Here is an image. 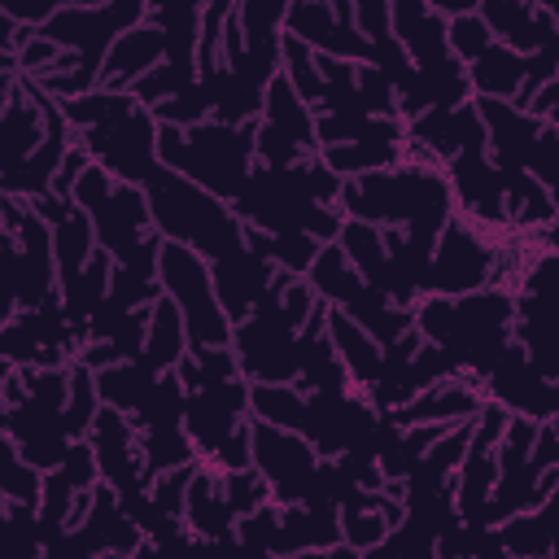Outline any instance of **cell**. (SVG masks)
<instances>
[{
  "mask_svg": "<svg viewBox=\"0 0 559 559\" xmlns=\"http://www.w3.org/2000/svg\"><path fill=\"white\" fill-rule=\"evenodd\" d=\"M280 52H284V61H288L284 79L293 83V92H297L306 105H323L328 83H323V74H319V57H314V48L301 44V39H293V35H284Z\"/></svg>",
  "mask_w": 559,
  "mask_h": 559,
  "instance_id": "ffe728a7",
  "label": "cell"
},
{
  "mask_svg": "<svg viewBox=\"0 0 559 559\" xmlns=\"http://www.w3.org/2000/svg\"><path fill=\"white\" fill-rule=\"evenodd\" d=\"M131 559H162V555H157V546H153V542H148V546H140V550H135V555H131Z\"/></svg>",
  "mask_w": 559,
  "mask_h": 559,
  "instance_id": "f1b7e54d",
  "label": "cell"
},
{
  "mask_svg": "<svg viewBox=\"0 0 559 559\" xmlns=\"http://www.w3.org/2000/svg\"><path fill=\"white\" fill-rule=\"evenodd\" d=\"M52 249H57V275H61V288L74 284L83 275V266L92 262V253L100 249L96 245V223L87 210H70L57 227H52Z\"/></svg>",
  "mask_w": 559,
  "mask_h": 559,
  "instance_id": "5bb4252c",
  "label": "cell"
},
{
  "mask_svg": "<svg viewBox=\"0 0 559 559\" xmlns=\"http://www.w3.org/2000/svg\"><path fill=\"white\" fill-rule=\"evenodd\" d=\"M148 210H153V223H157L162 240L188 245L201 258H214L218 262V258L245 249V231L249 227L236 214H227L218 205V197L205 192L201 183H192L188 175L162 170L148 183Z\"/></svg>",
  "mask_w": 559,
  "mask_h": 559,
  "instance_id": "6da1fadb",
  "label": "cell"
},
{
  "mask_svg": "<svg viewBox=\"0 0 559 559\" xmlns=\"http://www.w3.org/2000/svg\"><path fill=\"white\" fill-rule=\"evenodd\" d=\"M550 559H559V542H555V546H550Z\"/></svg>",
  "mask_w": 559,
  "mask_h": 559,
  "instance_id": "f546056e",
  "label": "cell"
},
{
  "mask_svg": "<svg viewBox=\"0 0 559 559\" xmlns=\"http://www.w3.org/2000/svg\"><path fill=\"white\" fill-rule=\"evenodd\" d=\"M319 450L301 437V432H288V428H275V424H253V467L271 480L275 498L297 507L306 502L310 485H314V472H319Z\"/></svg>",
  "mask_w": 559,
  "mask_h": 559,
  "instance_id": "277c9868",
  "label": "cell"
},
{
  "mask_svg": "<svg viewBox=\"0 0 559 559\" xmlns=\"http://www.w3.org/2000/svg\"><path fill=\"white\" fill-rule=\"evenodd\" d=\"M162 57H166L162 26H135V31L118 35L114 48H109V57H105V92H122L127 83L135 87L148 70H157Z\"/></svg>",
  "mask_w": 559,
  "mask_h": 559,
  "instance_id": "9c48e42d",
  "label": "cell"
},
{
  "mask_svg": "<svg viewBox=\"0 0 559 559\" xmlns=\"http://www.w3.org/2000/svg\"><path fill=\"white\" fill-rule=\"evenodd\" d=\"M275 275L280 271L266 258H258L253 249H236V253L218 258L214 262V293H218L223 314L236 319V323H245L258 310V301L266 297V288H271Z\"/></svg>",
  "mask_w": 559,
  "mask_h": 559,
  "instance_id": "8992f818",
  "label": "cell"
},
{
  "mask_svg": "<svg viewBox=\"0 0 559 559\" xmlns=\"http://www.w3.org/2000/svg\"><path fill=\"white\" fill-rule=\"evenodd\" d=\"M367 559H397V555H393V546H389V537H384L380 546H371V550H367Z\"/></svg>",
  "mask_w": 559,
  "mask_h": 559,
  "instance_id": "83f0119b",
  "label": "cell"
},
{
  "mask_svg": "<svg viewBox=\"0 0 559 559\" xmlns=\"http://www.w3.org/2000/svg\"><path fill=\"white\" fill-rule=\"evenodd\" d=\"M109 192H114V183H109V170L92 162V166H87V175H83V179L74 183L70 201H74L79 210H87V214H92V210H96V205H100V201H105Z\"/></svg>",
  "mask_w": 559,
  "mask_h": 559,
  "instance_id": "4316f807",
  "label": "cell"
},
{
  "mask_svg": "<svg viewBox=\"0 0 559 559\" xmlns=\"http://www.w3.org/2000/svg\"><path fill=\"white\" fill-rule=\"evenodd\" d=\"M310 288L319 293V301H323V306L349 310V306L362 297L367 280L354 271V262L345 258V249H341V245H323V253H319V258H314V266H310Z\"/></svg>",
  "mask_w": 559,
  "mask_h": 559,
  "instance_id": "4fadbf2b",
  "label": "cell"
},
{
  "mask_svg": "<svg viewBox=\"0 0 559 559\" xmlns=\"http://www.w3.org/2000/svg\"><path fill=\"white\" fill-rule=\"evenodd\" d=\"M493 31L485 26V17H480V9H472V13H459V17H450V52L459 57V61H476L480 52H489V39Z\"/></svg>",
  "mask_w": 559,
  "mask_h": 559,
  "instance_id": "484cf974",
  "label": "cell"
},
{
  "mask_svg": "<svg viewBox=\"0 0 559 559\" xmlns=\"http://www.w3.org/2000/svg\"><path fill=\"white\" fill-rule=\"evenodd\" d=\"M4 493H9V502H22V507L44 502V480H39V472L13 450V441L4 445Z\"/></svg>",
  "mask_w": 559,
  "mask_h": 559,
  "instance_id": "cb8c5ba5",
  "label": "cell"
},
{
  "mask_svg": "<svg viewBox=\"0 0 559 559\" xmlns=\"http://www.w3.org/2000/svg\"><path fill=\"white\" fill-rule=\"evenodd\" d=\"M192 454H197V445H192L188 428H179V424H157V428L144 432V463H148V472L183 467V463H192Z\"/></svg>",
  "mask_w": 559,
  "mask_h": 559,
  "instance_id": "44dd1931",
  "label": "cell"
},
{
  "mask_svg": "<svg viewBox=\"0 0 559 559\" xmlns=\"http://www.w3.org/2000/svg\"><path fill=\"white\" fill-rule=\"evenodd\" d=\"M197 472H201L197 463H183V467H170V472H162V476L153 480V502H157V511H162L166 520L188 515V489H192Z\"/></svg>",
  "mask_w": 559,
  "mask_h": 559,
  "instance_id": "603a6c76",
  "label": "cell"
},
{
  "mask_svg": "<svg viewBox=\"0 0 559 559\" xmlns=\"http://www.w3.org/2000/svg\"><path fill=\"white\" fill-rule=\"evenodd\" d=\"M153 384H157V371H153L144 358L96 371V393H100V402L114 406V411H122V415H127V411L135 415V411L144 406V397L153 393Z\"/></svg>",
  "mask_w": 559,
  "mask_h": 559,
  "instance_id": "e0dca14e",
  "label": "cell"
},
{
  "mask_svg": "<svg viewBox=\"0 0 559 559\" xmlns=\"http://www.w3.org/2000/svg\"><path fill=\"white\" fill-rule=\"evenodd\" d=\"M555 214H559V205H555V197H550V188L542 179H533L524 170L507 175V218H515L524 227H542Z\"/></svg>",
  "mask_w": 559,
  "mask_h": 559,
  "instance_id": "d6986e66",
  "label": "cell"
},
{
  "mask_svg": "<svg viewBox=\"0 0 559 559\" xmlns=\"http://www.w3.org/2000/svg\"><path fill=\"white\" fill-rule=\"evenodd\" d=\"M183 345H188V323H183V310L162 293V301L153 306V323H148V345H144V362L162 376V371H175L179 358H183Z\"/></svg>",
  "mask_w": 559,
  "mask_h": 559,
  "instance_id": "9a60e30c",
  "label": "cell"
},
{
  "mask_svg": "<svg viewBox=\"0 0 559 559\" xmlns=\"http://www.w3.org/2000/svg\"><path fill=\"white\" fill-rule=\"evenodd\" d=\"M188 524H192V533L197 537H205V542H227L231 537V524H236V511L227 507V493H223V476H214V472H197V480H192V489H188V515H183Z\"/></svg>",
  "mask_w": 559,
  "mask_h": 559,
  "instance_id": "8fae6325",
  "label": "cell"
},
{
  "mask_svg": "<svg viewBox=\"0 0 559 559\" xmlns=\"http://www.w3.org/2000/svg\"><path fill=\"white\" fill-rule=\"evenodd\" d=\"M393 528H389V520L380 515V511H371V507H341V537L354 546V550H371V546H380L384 537H389Z\"/></svg>",
  "mask_w": 559,
  "mask_h": 559,
  "instance_id": "d4e9b609",
  "label": "cell"
},
{
  "mask_svg": "<svg viewBox=\"0 0 559 559\" xmlns=\"http://www.w3.org/2000/svg\"><path fill=\"white\" fill-rule=\"evenodd\" d=\"M144 17V4L140 0H122V4H79V9H57L39 35L52 39L57 48H74L83 70L87 74H100L105 70V57L114 48L118 35L135 31Z\"/></svg>",
  "mask_w": 559,
  "mask_h": 559,
  "instance_id": "7a4b0ae2",
  "label": "cell"
},
{
  "mask_svg": "<svg viewBox=\"0 0 559 559\" xmlns=\"http://www.w3.org/2000/svg\"><path fill=\"white\" fill-rule=\"evenodd\" d=\"M92 223H96V245H100L109 258L127 262V258L144 245L140 231L153 223V210H148V197H144V192H135L131 183H122V188H114V192L92 210Z\"/></svg>",
  "mask_w": 559,
  "mask_h": 559,
  "instance_id": "52a82bcc",
  "label": "cell"
},
{
  "mask_svg": "<svg viewBox=\"0 0 559 559\" xmlns=\"http://www.w3.org/2000/svg\"><path fill=\"white\" fill-rule=\"evenodd\" d=\"M266 122L275 127V131H284L297 148H314L319 144V135H314V118H310V105L293 92V83L284 79V74H275L271 79V87H266Z\"/></svg>",
  "mask_w": 559,
  "mask_h": 559,
  "instance_id": "2e32d148",
  "label": "cell"
},
{
  "mask_svg": "<svg viewBox=\"0 0 559 559\" xmlns=\"http://www.w3.org/2000/svg\"><path fill=\"white\" fill-rule=\"evenodd\" d=\"M550 428H555V432H559V415H555V424H550Z\"/></svg>",
  "mask_w": 559,
  "mask_h": 559,
  "instance_id": "4dcf8cb0",
  "label": "cell"
},
{
  "mask_svg": "<svg viewBox=\"0 0 559 559\" xmlns=\"http://www.w3.org/2000/svg\"><path fill=\"white\" fill-rule=\"evenodd\" d=\"M489 280H498V245H489L467 223L450 218L441 231V245L432 253V266H428V293L467 297Z\"/></svg>",
  "mask_w": 559,
  "mask_h": 559,
  "instance_id": "3957f363",
  "label": "cell"
},
{
  "mask_svg": "<svg viewBox=\"0 0 559 559\" xmlns=\"http://www.w3.org/2000/svg\"><path fill=\"white\" fill-rule=\"evenodd\" d=\"M524 74H528V57L507 48V44H489V52H480L472 61V70H467L472 87L480 96H489V100H502V96L515 100V92L524 87Z\"/></svg>",
  "mask_w": 559,
  "mask_h": 559,
  "instance_id": "7c38bea8",
  "label": "cell"
},
{
  "mask_svg": "<svg viewBox=\"0 0 559 559\" xmlns=\"http://www.w3.org/2000/svg\"><path fill=\"white\" fill-rule=\"evenodd\" d=\"M249 406L262 424H275V428H288V432H301L306 437V419H310V397L293 384H253L249 389Z\"/></svg>",
  "mask_w": 559,
  "mask_h": 559,
  "instance_id": "ac0fdd59",
  "label": "cell"
},
{
  "mask_svg": "<svg viewBox=\"0 0 559 559\" xmlns=\"http://www.w3.org/2000/svg\"><path fill=\"white\" fill-rule=\"evenodd\" d=\"M450 188L476 223H507V175L485 153H459L450 162Z\"/></svg>",
  "mask_w": 559,
  "mask_h": 559,
  "instance_id": "ba28073f",
  "label": "cell"
},
{
  "mask_svg": "<svg viewBox=\"0 0 559 559\" xmlns=\"http://www.w3.org/2000/svg\"><path fill=\"white\" fill-rule=\"evenodd\" d=\"M485 131H489V148H493V166L502 175H520L528 170L533 162V148H537V135L546 122H537L528 109H515L507 100H489V96H476L472 100Z\"/></svg>",
  "mask_w": 559,
  "mask_h": 559,
  "instance_id": "5b68a950",
  "label": "cell"
},
{
  "mask_svg": "<svg viewBox=\"0 0 559 559\" xmlns=\"http://www.w3.org/2000/svg\"><path fill=\"white\" fill-rule=\"evenodd\" d=\"M223 493H227V507H231L236 520H240V515L266 507L275 489H271V480H266L258 467H240V472H227V476H223Z\"/></svg>",
  "mask_w": 559,
  "mask_h": 559,
  "instance_id": "7402d4cb",
  "label": "cell"
},
{
  "mask_svg": "<svg viewBox=\"0 0 559 559\" xmlns=\"http://www.w3.org/2000/svg\"><path fill=\"white\" fill-rule=\"evenodd\" d=\"M328 341L336 345V358L345 362V371H349V380H358V384H376L380 380V367H384V349H380V341L371 336V332H362L345 310H336V306H328Z\"/></svg>",
  "mask_w": 559,
  "mask_h": 559,
  "instance_id": "30bf717a",
  "label": "cell"
}]
</instances>
